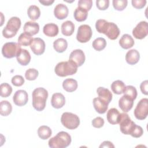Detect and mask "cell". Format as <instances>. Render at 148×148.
<instances>
[{
  "mask_svg": "<svg viewBox=\"0 0 148 148\" xmlns=\"http://www.w3.org/2000/svg\"><path fill=\"white\" fill-rule=\"evenodd\" d=\"M95 28L98 32L106 35L111 40L117 39L120 33V29L116 24L108 22L103 19H99L96 21Z\"/></svg>",
  "mask_w": 148,
  "mask_h": 148,
  "instance_id": "1",
  "label": "cell"
},
{
  "mask_svg": "<svg viewBox=\"0 0 148 148\" xmlns=\"http://www.w3.org/2000/svg\"><path fill=\"white\" fill-rule=\"evenodd\" d=\"M32 106L37 111L43 110L48 97L47 91L43 87L35 88L32 92Z\"/></svg>",
  "mask_w": 148,
  "mask_h": 148,
  "instance_id": "2",
  "label": "cell"
},
{
  "mask_svg": "<svg viewBox=\"0 0 148 148\" xmlns=\"http://www.w3.org/2000/svg\"><path fill=\"white\" fill-rule=\"evenodd\" d=\"M77 67L75 62L69 60L67 61L58 62L54 68V72L57 76L65 77L76 73L77 71Z\"/></svg>",
  "mask_w": 148,
  "mask_h": 148,
  "instance_id": "3",
  "label": "cell"
},
{
  "mask_svg": "<svg viewBox=\"0 0 148 148\" xmlns=\"http://www.w3.org/2000/svg\"><path fill=\"white\" fill-rule=\"evenodd\" d=\"M71 143V136L66 132H59L49 140V146L51 148H65Z\"/></svg>",
  "mask_w": 148,
  "mask_h": 148,
  "instance_id": "4",
  "label": "cell"
},
{
  "mask_svg": "<svg viewBox=\"0 0 148 148\" xmlns=\"http://www.w3.org/2000/svg\"><path fill=\"white\" fill-rule=\"evenodd\" d=\"M21 20L17 17H12L8 21L6 27L2 30V35L6 38L14 36L21 27Z\"/></svg>",
  "mask_w": 148,
  "mask_h": 148,
  "instance_id": "5",
  "label": "cell"
},
{
  "mask_svg": "<svg viewBox=\"0 0 148 148\" xmlns=\"http://www.w3.org/2000/svg\"><path fill=\"white\" fill-rule=\"evenodd\" d=\"M61 122L65 128L74 130L79 127L80 119L75 114L71 112H64L61 116Z\"/></svg>",
  "mask_w": 148,
  "mask_h": 148,
  "instance_id": "6",
  "label": "cell"
},
{
  "mask_svg": "<svg viewBox=\"0 0 148 148\" xmlns=\"http://www.w3.org/2000/svg\"><path fill=\"white\" fill-rule=\"evenodd\" d=\"M120 120L119 122L121 132L125 135H130L136 124L131 120L128 114L125 113H120Z\"/></svg>",
  "mask_w": 148,
  "mask_h": 148,
  "instance_id": "7",
  "label": "cell"
},
{
  "mask_svg": "<svg viewBox=\"0 0 148 148\" xmlns=\"http://www.w3.org/2000/svg\"><path fill=\"white\" fill-rule=\"evenodd\" d=\"M21 48L20 45L15 42H7L5 43L2 48V54L6 58H12L16 57Z\"/></svg>",
  "mask_w": 148,
  "mask_h": 148,
  "instance_id": "8",
  "label": "cell"
},
{
  "mask_svg": "<svg viewBox=\"0 0 148 148\" xmlns=\"http://www.w3.org/2000/svg\"><path fill=\"white\" fill-rule=\"evenodd\" d=\"M135 117L140 120H144L147 117L148 114V99L142 98L138 103L134 109Z\"/></svg>",
  "mask_w": 148,
  "mask_h": 148,
  "instance_id": "9",
  "label": "cell"
},
{
  "mask_svg": "<svg viewBox=\"0 0 148 148\" xmlns=\"http://www.w3.org/2000/svg\"><path fill=\"white\" fill-rule=\"evenodd\" d=\"M92 34L91 28L88 25H81L78 28L76 39L80 43H86L90 40Z\"/></svg>",
  "mask_w": 148,
  "mask_h": 148,
  "instance_id": "10",
  "label": "cell"
},
{
  "mask_svg": "<svg viewBox=\"0 0 148 148\" xmlns=\"http://www.w3.org/2000/svg\"><path fill=\"white\" fill-rule=\"evenodd\" d=\"M148 34V25L146 21L139 22L132 30L133 36L138 39L145 38Z\"/></svg>",
  "mask_w": 148,
  "mask_h": 148,
  "instance_id": "11",
  "label": "cell"
},
{
  "mask_svg": "<svg viewBox=\"0 0 148 148\" xmlns=\"http://www.w3.org/2000/svg\"><path fill=\"white\" fill-rule=\"evenodd\" d=\"M30 48L35 54L37 56L41 55L45 52V43L40 38H34L30 45Z\"/></svg>",
  "mask_w": 148,
  "mask_h": 148,
  "instance_id": "12",
  "label": "cell"
},
{
  "mask_svg": "<svg viewBox=\"0 0 148 148\" xmlns=\"http://www.w3.org/2000/svg\"><path fill=\"white\" fill-rule=\"evenodd\" d=\"M28 99V93L23 90H19L16 91L13 97V101L14 104L18 106L25 105Z\"/></svg>",
  "mask_w": 148,
  "mask_h": 148,
  "instance_id": "13",
  "label": "cell"
},
{
  "mask_svg": "<svg viewBox=\"0 0 148 148\" xmlns=\"http://www.w3.org/2000/svg\"><path fill=\"white\" fill-rule=\"evenodd\" d=\"M85 55L81 49H76L73 50L69 56V60L75 62L77 66H82L85 61Z\"/></svg>",
  "mask_w": 148,
  "mask_h": 148,
  "instance_id": "14",
  "label": "cell"
},
{
  "mask_svg": "<svg viewBox=\"0 0 148 148\" xmlns=\"http://www.w3.org/2000/svg\"><path fill=\"white\" fill-rule=\"evenodd\" d=\"M134 105V99L128 95H123L119 101V106L124 112H129Z\"/></svg>",
  "mask_w": 148,
  "mask_h": 148,
  "instance_id": "15",
  "label": "cell"
},
{
  "mask_svg": "<svg viewBox=\"0 0 148 148\" xmlns=\"http://www.w3.org/2000/svg\"><path fill=\"white\" fill-rule=\"evenodd\" d=\"M68 13L69 10L68 7L63 3H58L54 8V16L59 20H63L65 18L68 16Z\"/></svg>",
  "mask_w": 148,
  "mask_h": 148,
  "instance_id": "16",
  "label": "cell"
},
{
  "mask_svg": "<svg viewBox=\"0 0 148 148\" xmlns=\"http://www.w3.org/2000/svg\"><path fill=\"white\" fill-rule=\"evenodd\" d=\"M65 103V99L64 95L60 92L53 94L51 99V104L56 109L61 108Z\"/></svg>",
  "mask_w": 148,
  "mask_h": 148,
  "instance_id": "17",
  "label": "cell"
},
{
  "mask_svg": "<svg viewBox=\"0 0 148 148\" xmlns=\"http://www.w3.org/2000/svg\"><path fill=\"white\" fill-rule=\"evenodd\" d=\"M108 105L109 103L99 97H97L93 99V105L94 109L99 114H103L106 112Z\"/></svg>",
  "mask_w": 148,
  "mask_h": 148,
  "instance_id": "18",
  "label": "cell"
},
{
  "mask_svg": "<svg viewBox=\"0 0 148 148\" xmlns=\"http://www.w3.org/2000/svg\"><path fill=\"white\" fill-rule=\"evenodd\" d=\"M120 112L116 108H111L107 112V120L111 124L114 125L119 124L120 120Z\"/></svg>",
  "mask_w": 148,
  "mask_h": 148,
  "instance_id": "19",
  "label": "cell"
},
{
  "mask_svg": "<svg viewBox=\"0 0 148 148\" xmlns=\"http://www.w3.org/2000/svg\"><path fill=\"white\" fill-rule=\"evenodd\" d=\"M17 62L23 66L28 65L31 61V55L29 52L26 49H21L16 56Z\"/></svg>",
  "mask_w": 148,
  "mask_h": 148,
  "instance_id": "20",
  "label": "cell"
},
{
  "mask_svg": "<svg viewBox=\"0 0 148 148\" xmlns=\"http://www.w3.org/2000/svg\"><path fill=\"white\" fill-rule=\"evenodd\" d=\"M140 58V54L135 49H131L127 51L125 55V60L130 65H134L138 63Z\"/></svg>",
  "mask_w": 148,
  "mask_h": 148,
  "instance_id": "21",
  "label": "cell"
},
{
  "mask_svg": "<svg viewBox=\"0 0 148 148\" xmlns=\"http://www.w3.org/2000/svg\"><path fill=\"white\" fill-rule=\"evenodd\" d=\"M23 29L24 32L33 36L38 33L39 31V25L36 22L27 21L25 23Z\"/></svg>",
  "mask_w": 148,
  "mask_h": 148,
  "instance_id": "22",
  "label": "cell"
},
{
  "mask_svg": "<svg viewBox=\"0 0 148 148\" xmlns=\"http://www.w3.org/2000/svg\"><path fill=\"white\" fill-rule=\"evenodd\" d=\"M58 27L54 23H48L45 25L43 28V32L45 35L49 37H54L58 34Z\"/></svg>",
  "mask_w": 148,
  "mask_h": 148,
  "instance_id": "23",
  "label": "cell"
},
{
  "mask_svg": "<svg viewBox=\"0 0 148 148\" xmlns=\"http://www.w3.org/2000/svg\"><path fill=\"white\" fill-rule=\"evenodd\" d=\"M134 40L129 34H124L119 40V45L124 49L131 48L134 45Z\"/></svg>",
  "mask_w": 148,
  "mask_h": 148,
  "instance_id": "24",
  "label": "cell"
},
{
  "mask_svg": "<svg viewBox=\"0 0 148 148\" xmlns=\"http://www.w3.org/2000/svg\"><path fill=\"white\" fill-rule=\"evenodd\" d=\"M98 97L109 103L112 99V94L108 89L103 87H99L97 90Z\"/></svg>",
  "mask_w": 148,
  "mask_h": 148,
  "instance_id": "25",
  "label": "cell"
},
{
  "mask_svg": "<svg viewBox=\"0 0 148 148\" xmlns=\"http://www.w3.org/2000/svg\"><path fill=\"white\" fill-rule=\"evenodd\" d=\"M75 30V25L72 21L67 20L61 25V32L65 36H71Z\"/></svg>",
  "mask_w": 148,
  "mask_h": 148,
  "instance_id": "26",
  "label": "cell"
},
{
  "mask_svg": "<svg viewBox=\"0 0 148 148\" xmlns=\"http://www.w3.org/2000/svg\"><path fill=\"white\" fill-rule=\"evenodd\" d=\"M77 81L72 78L66 79L62 83L63 88L67 92H73L77 88Z\"/></svg>",
  "mask_w": 148,
  "mask_h": 148,
  "instance_id": "27",
  "label": "cell"
},
{
  "mask_svg": "<svg viewBox=\"0 0 148 148\" xmlns=\"http://www.w3.org/2000/svg\"><path fill=\"white\" fill-rule=\"evenodd\" d=\"M68 47V43L66 39L64 38H58L53 43V47L58 53H63Z\"/></svg>",
  "mask_w": 148,
  "mask_h": 148,
  "instance_id": "28",
  "label": "cell"
},
{
  "mask_svg": "<svg viewBox=\"0 0 148 148\" xmlns=\"http://www.w3.org/2000/svg\"><path fill=\"white\" fill-rule=\"evenodd\" d=\"M125 85L123 82L120 80L114 81L111 84V89L116 94H121L124 93L125 89Z\"/></svg>",
  "mask_w": 148,
  "mask_h": 148,
  "instance_id": "29",
  "label": "cell"
},
{
  "mask_svg": "<svg viewBox=\"0 0 148 148\" xmlns=\"http://www.w3.org/2000/svg\"><path fill=\"white\" fill-rule=\"evenodd\" d=\"M27 14L30 19L32 21H35L40 17V10L38 6L36 5H31L28 8Z\"/></svg>",
  "mask_w": 148,
  "mask_h": 148,
  "instance_id": "30",
  "label": "cell"
},
{
  "mask_svg": "<svg viewBox=\"0 0 148 148\" xmlns=\"http://www.w3.org/2000/svg\"><path fill=\"white\" fill-rule=\"evenodd\" d=\"M51 130L46 125H42L39 127L38 130V135L40 138L46 140L50 137L51 135Z\"/></svg>",
  "mask_w": 148,
  "mask_h": 148,
  "instance_id": "31",
  "label": "cell"
},
{
  "mask_svg": "<svg viewBox=\"0 0 148 148\" xmlns=\"http://www.w3.org/2000/svg\"><path fill=\"white\" fill-rule=\"evenodd\" d=\"M87 12L88 11L86 10L85 9L77 7L74 12V14H73L74 18L77 21H79V22L83 21L86 20L87 17V16H88Z\"/></svg>",
  "mask_w": 148,
  "mask_h": 148,
  "instance_id": "32",
  "label": "cell"
},
{
  "mask_svg": "<svg viewBox=\"0 0 148 148\" xmlns=\"http://www.w3.org/2000/svg\"><path fill=\"white\" fill-rule=\"evenodd\" d=\"M12 110L11 103L8 101H2L0 103V113L3 116H7Z\"/></svg>",
  "mask_w": 148,
  "mask_h": 148,
  "instance_id": "33",
  "label": "cell"
},
{
  "mask_svg": "<svg viewBox=\"0 0 148 148\" xmlns=\"http://www.w3.org/2000/svg\"><path fill=\"white\" fill-rule=\"evenodd\" d=\"M32 40L33 38L31 35L25 32H23L20 35L18 38V43L22 46H27L31 45Z\"/></svg>",
  "mask_w": 148,
  "mask_h": 148,
  "instance_id": "34",
  "label": "cell"
},
{
  "mask_svg": "<svg viewBox=\"0 0 148 148\" xmlns=\"http://www.w3.org/2000/svg\"><path fill=\"white\" fill-rule=\"evenodd\" d=\"M92 46L95 50L101 51L104 49L106 46V40L103 38H97L92 42Z\"/></svg>",
  "mask_w": 148,
  "mask_h": 148,
  "instance_id": "35",
  "label": "cell"
},
{
  "mask_svg": "<svg viewBox=\"0 0 148 148\" xmlns=\"http://www.w3.org/2000/svg\"><path fill=\"white\" fill-rule=\"evenodd\" d=\"M0 88L1 96L3 98H6L9 97L12 92V88L11 86L7 83H2L0 86Z\"/></svg>",
  "mask_w": 148,
  "mask_h": 148,
  "instance_id": "36",
  "label": "cell"
},
{
  "mask_svg": "<svg viewBox=\"0 0 148 148\" xmlns=\"http://www.w3.org/2000/svg\"><path fill=\"white\" fill-rule=\"evenodd\" d=\"M112 3L113 8L116 10L122 11L127 7L128 1L127 0H113Z\"/></svg>",
  "mask_w": 148,
  "mask_h": 148,
  "instance_id": "37",
  "label": "cell"
},
{
  "mask_svg": "<svg viewBox=\"0 0 148 148\" xmlns=\"http://www.w3.org/2000/svg\"><path fill=\"white\" fill-rule=\"evenodd\" d=\"M38 74L39 72L36 69L34 68H29L25 71V77L28 80H34L37 78Z\"/></svg>",
  "mask_w": 148,
  "mask_h": 148,
  "instance_id": "38",
  "label": "cell"
},
{
  "mask_svg": "<svg viewBox=\"0 0 148 148\" xmlns=\"http://www.w3.org/2000/svg\"><path fill=\"white\" fill-rule=\"evenodd\" d=\"M124 94L134 100L137 97V90L136 88L132 86H127L125 87Z\"/></svg>",
  "mask_w": 148,
  "mask_h": 148,
  "instance_id": "39",
  "label": "cell"
},
{
  "mask_svg": "<svg viewBox=\"0 0 148 148\" xmlns=\"http://www.w3.org/2000/svg\"><path fill=\"white\" fill-rule=\"evenodd\" d=\"M92 5L91 0H79L78 1V7L88 11L91 9Z\"/></svg>",
  "mask_w": 148,
  "mask_h": 148,
  "instance_id": "40",
  "label": "cell"
},
{
  "mask_svg": "<svg viewBox=\"0 0 148 148\" xmlns=\"http://www.w3.org/2000/svg\"><path fill=\"white\" fill-rule=\"evenodd\" d=\"M12 83L15 86H21L24 83V79L21 75H15L12 78Z\"/></svg>",
  "mask_w": 148,
  "mask_h": 148,
  "instance_id": "41",
  "label": "cell"
},
{
  "mask_svg": "<svg viewBox=\"0 0 148 148\" xmlns=\"http://www.w3.org/2000/svg\"><path fill=\"white\" fill-rule=\"evenodd\" d=\"M96 5L99 10H104L108 8L109 5V0H97L96 1Z\"/></svg>",
  "mask_w": 148,
  "mask_h": 148,
  "instance_id": "42",
  "label": "cell"
},
{
  "mask_svg": "<svg viewBox=\"0 0 148 148\" xmlns=\"http://www.w3.org/2000/svg\"><path fill=\"white\" fill-rule=\"evenodd\" d=\"M143 128L140 126L136 124L130 135L134 138H139L143 135Z\"/></svg>",
  "mask_w": 148,
  "mask_h": 148,
  "instance_id": "43",
  "label": "cell"
},
{
  "mask_svg": "<svg viewBox=\"0 0 148 148\" xmlns=\"http://www.w3.org/2000/svg\"><path fill=\"white\" fill-rule=\"evenodd\" d=\"M92 125L95 128H101L104 124V120L101 117H97L92 120Z\"/></svg>",
  "mask_w": 148,
  "mask_h": 148,
  "instance_id": "44",
  "label": "cell"
},
{
  "mask_svg": "<svg viewBox=\"0 0 148 148\" xmlns=\"http://www.w3.org/2000/svg\"><path fill=\"white\" fill-rule=\"evenodd\" d=\"M131 3L133 7H134L136 9H140L145 6L146 3V0H132L131 1Z\"/></svg>",
  "mask_w": 148,
  "mask_h": 148,
  "instance_id": "45",
  "label": "cell"
},
{
  "mask_svg": "<svg viewBox=\"0 0 148 148\" xmlns=\"http://www.w3.org/2000/svg\"><path fill=\"white\" fill-rule=\"evenodd\" d=\"M147 86H148V81L147 80L142 82L140 85V88L142 92L145 95H147Z\"/></svg>",
  "mask_w": 148,
  "mask_h": 148,
  "instance_id": "46",
  "label": "cell"
},
{
  "mask_svg": "<svg viewBox=\"0 0 148 148\" xmlns=\"http://www.w3.org/2000/svg\"><path fill=\"white\" fill-rule=\"evenodd\" d=\"M99 147H114V146L110 141H104L101 144Z\"/></svg>",
  "mask_w": 148,
  "mask_h": 148,
  "instance_id": "47",
  "label": "cell"
},
{
  "mask_svg": "<svg viewBox=\"0 0 148 148\" xmlns=\"http://www.w3.org/2000/svg\"><path fill=\"white\" fill-rule=\"evenodd\" d=\"M39 1L44 6L51 5L54 2V0H39Z\"/></svg>",
  "mask_w": 148,
  "mask_h": 148,
  "instance_id": "48",
  "label": "cell"
}]
</instances>
